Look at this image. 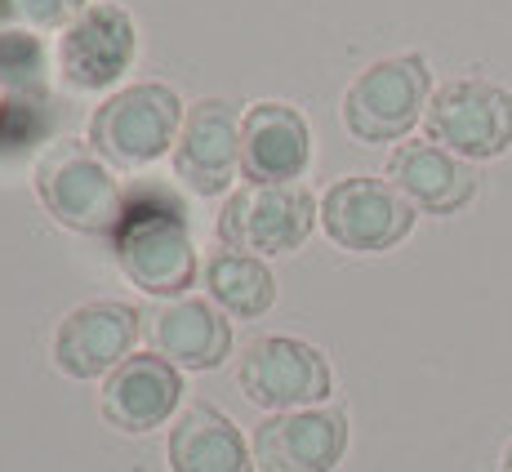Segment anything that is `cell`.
Listing matches in <instances>:
<instances>
[{
  "instance_id": "1",
  "label": "cell",
  "mask_w": 512,
  "mask_h": 472,
  "mask_svg": "<svg viewBox=\"0 0 512 472\" xmlns=\"http://www.w3.org/2000/svg\"><path fill=\"white\" fill-rule=\"evenodd\" d=\"M116 268L139 290L156 299H174L187 285H196V250L187 236L183 205L165 188H134L125 192V210L112 228Z\"/></svg>"
},
{
  "instance_id": "2",
  "label": "cell",
  "mask_w": 512,
  "mask_h": 472,
  "mask_svg": "<svg viewBox=\"0 0 512 472\" xmlns=\"http://www.w3.org/2000/svg\"><path fill=\"white\" fill-rule=\"evenodd\" d=\"M183 116V98L170 85H130L107 103H98V112L90 116V147L107 165L143 170V165L161 161L170 147H179Z\"/></svg>"
},
{
  "instance_id": "3",
  "label": "cell",
  "mask_w": 512,
  "mask_h": 472,
  "mask_svg": "<svg viewBox=\"0 0 512 472\" xmlns=\"http://www.w3.org/2000/svg\"><path fill=\"white\" fill-rule=\"evenodd\" d=\"M36 196L63 228L72 232H107L125 210V192L116 183L112 165L94 152L90 143L63 139L36 161Z\"/></svg>"
},
{
  "instance_id": "4",
  "label": "cell",
  "mask_w": 512,
  "mask_h": 472,
  "mask_svg": "<svg viewBox=\"0 0 512 472\" xmlns=\"http://www.w3.org/2000/svg\"><path fill=\"white\" fill-rule=\"evenodd\" d=\"M432 72L423 54L379 58L343 94V125L357 143H401L428 116Z\"/></svg>"
},
{
  "instance_id": "5",
  "label": "cell",
  "mask_w": 512,
  "mask_h": 472,
  "mask_svg": "<svg viewBox=\"0 0 512 472\" xmlns=\"http://www.w3.org/2000/svg\"><path fill=\"white\" fill-rule=\"evenodd\" d=\"M321 223V201H312L299 183H245L228 196L219 214V241L228 250L254 254H294Z\"/></svg>"
},
{
  "instance_id": "6",
  "label": "cell",
  "mask_w": 512,
  "mask_h": 472,
  "mask_svg": "<svg viewBox=\"0 0 512 472\" xmlns=\"http://www.w3.org/2000/svg\"><path fill=\"white\" fill-rule=\"evenodd\" d=\"M423 130H428V143L464 161H495L512 147V90L481 76L441 85L428 98Z\"/></svg>"
},
{
  "instance_id": "7",
  "label": "cell",
  "mask_w": 512,
  "mask_h": 472,
  "mask_svg": "<svg viewBox=\"0 0 512 472\" xmlns=\"http://www.w3.org/2000/svg\"><path fill=\"white\" fill-rule=\"evenodd\" d=\"M236 383L259 410L281 415V410L321 406L334 388V375L330 361L312 343L290 339V334H263V339L245 343Z\"/></svg>"
},
{
  "instance_id": "8",
  "label": "cell",
  "mask_w": 512,
  "mask_h": 472,
  "mask_svg": "<svg viewBox=\"0 0 512 472\" xmlns=\"http://www.w3.org/2000/svg\"><path fill=\"white\" fill-rule=\"evenodd\" d=\"M321 228L339 250L352 254H383L401 245L415 228V205L406 201L388 179L352 174L330 183L321 196Z\"/></svg>"
},
{
  "instance_id": "9",
  "label": "cell",
  "mask_w": 512,
  "mask_h": 472,
  "mask_svg": "<svg viewBox=\"0 0 512 472\" xmlns=\"http://www.w3.org/2000/svg\"><path fill=\"white\" fill-rule=\"evenodd\" d=\"M134 54H139V32L134 18L112 0H90L81 18L63 27L58 41V72L72 90H107L130 72Z\"/></svg>"
},
{
  "instance_id": "10",
  "label": "cell",
  "mask_w": 512,
  "mask_h": 472,
  "mask_svg": "<svg viewBox=\"0 0 512 472\" xmlns=\"http://www.w3.org/2000/svg\"><path fill=\"white\" fill-rule=\"evenodd\" d=\"M139 312L130 303L98 299L72 308L54 330V366L67 379H98L112 375L121 361L134 357L139 339Z\"/></svg>"
},
{
  "instance_id": "11",
  "label": "cell",
  "mask_w": 512,
  "mask_h": 472,
  "mask_svg": "<svg viewBox=\"0 0 512 472\" xmlns=\"http://www.w3.org/2000/svg\"><path fill=\"white\" fill-rule=\"evenodd\" d=\"M343 450H348L343 410H281L254 428V468L259 472H334Z\"/></svg>"
},
{
  "instance_id": "12",
  "label": "cell",
  "mask_w": 512,
  "mask_h": 472,
  "mask_svg": "<svg viewBox=\"0 0 512 472\" xmlns=\"http://www.w3.org/2000/svg\"><path fill=\"white\" fill-rule=\"evenodd\" d=\"M236 170H241V116L228 98H201L183 116L174 174L196 196H219L232 188Z\"/></svg>"
},
{
  "instance_id": "13",
  "label": "cell",
  "mask_w": 512,
  "mask_h": 472,
  "mask_svg": "<svg viewBox=\"0 0 512 472\" xmlns=\"http://www.w3.org/2000/svg\"><path fill=\"white\" fill-rule=\"evenodd\" d=\"M183 401V375L161 352H134L103 383V419L121 432H152L170 424Z\"/></svg>"
},
{
  "instance_id": "14",
  "label": "cell",
  "mask_w": 512,
  "mask_h": 472,
  "mask_svg": "<svg viewBox=\"0 0 512 472\" xmlns=\"http://www.w3.org/2000/svg\"><path fill=\"white\" fill-rule=\"evenodd\" d=\"M312 161V130L290 103H254L241 116V174L250 183H299Z\"/></svg>"
},
{
  "instance_id": "15",
  "label": "cell",
  "mask_w": 512,
  "mask_h": 472,
  "mask_svg": "<svg viewBox=\"0 0 512 472\" xmlns=\"http://www.w3.org/2000/svg\"><path fill=\"white\" fill-rule=\"evenodd\" d=\"M388 183L423 214H455L477 196V170L437 143H401L388 156Z\"/></svg>"
},
{
  "instance_id": "16",
  "label": "cell",
  "mask_w": 512,
  "mask_h": 472,
  "mask_svg": "<svg viewBox=\"0 0 512 472\" xmlns=\"http://www.w3.org/2000/svg\"><path fill=\"white\" fill-rule=\"evenodd\" d=\"M147 339L183 370H219L232 357V321L205 299H174L147 312Z\"/></svg>"
},
{
  "instance_id": "17",
  "label": "cell",
  "mask_w": 512,
  "mask_h": 472,
  "mask_svg": "<svg viewBox=\"0 0 512 472\" xmlns=\"http://www.w3.org/2000/svg\"><path fill=\"white\" fill-rule=\"evenodd\" d=\"M170 472H259L254 468V446H245L241 428L223 410L187 406L170 428Z\"/></svg>"
},
{
  "instance_id": "18",
  "label": "cell",
  "mask_w": 512,
  "mask_h": 472,
  "mask_svg": "<svg viewBox=\"0 0 512 472\" xmlns=\"http://www.w3.org/2000/svg\"><path fill=\"white\" fill-rule=\"evenodd\" d=\"M205 294L219 312L241 321H254L277 303V277L263 259L241 250H219L205 263Z\"/></svg>"
},
{
  "instance_id": "19",
  "label": "cell",
  "mask_w": 512,
  "mask_h": 472,
  "mask_svg": "<svg viewBox=\"0 0 512 472\" xmlns=\"http://www.w3.org/2000/svg\"><path fill=\"white\" fill-rule=\"evenodd\" d=\"M0 90L5 98H49V54L36 32L0 27Z\"/></svg>"
},
{
  "instance_id": "20",
  "label": "cell",
  "mask_w": 512,
  "mask_h": 472,
  "mask_svg": "<svg viewBox=\"0 0 512 472\" xmlns=\"http://www.w3.org/2000/svg\"><path fill=\"white\" fill-rule=\"evenodd\" d=\"M85 9H90V0H0V27L45 32V27H67Z\"/></svg>"
},
{
  "instance_id": "21",
  "label": "cell",
  "mask_w": 512,
  "mask_h": 472,
  "mask_svg": "<svg viewBox=\"0 0 512 472\" xmlns=\"http://www.w3.org/2000/svg\"><path fill=\"white\" fill-rule=\"evenodd\" d=\"M499 472H512V441L504 446V464H499Z\"/></svg>"
}]
</instances>
